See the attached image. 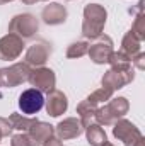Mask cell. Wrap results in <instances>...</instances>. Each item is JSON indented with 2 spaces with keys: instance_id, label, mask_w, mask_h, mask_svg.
Listing matches in <instances>:
<instances>
[{
  "instance_id": "obj_1",
  "label": "cell",
  "mask_w": 145,
  "mask_h": 146,
  "mask_svg": "<svg viewBox=\"0 0 145 146\" xmlns=\"http://www.w3.org/2000/svg\"><path fill=\"white\" fill-rule=\"evenodd\" d=\"M108 21V10L101 3H87L84 7L82 36L85 39H96L103 34Z\"/></svg>"
},
{
  "instance_id": "obj_2",
  "label": "cell",
  "mask_w": 145,
  "mask_h": 146,
  "mask_svg": "<svg viewBox=\"0 0 145 146\" xmlns=\"http://www.w3.org/2000/svg\"><path fill=\"white\" fill-rule=\"evenodd\" d=\"M113 94H114V92H111L109 88L101 87V88L94 90L91 95H87V97L77 106V114H79V119H80V122H82L84 127L89 126L91 122H96V121H94L96 110L99 109L103 104H106L109 99H113Z\"/></svg>"
},
{
  "instance_id": "obj_3",
  "label": "cell",
  "mask_w": 145,
  "mask_h": 146,
  "mask_svg": "<svg viewBox=\"0 0 145 146\" xmlns=\"http://www.w3.org/2000/svg\"><path fill=\"white\" fill-rule=\"evenodd\" d=\"M130 110V102L126 97L109 99V102L103 104L94 114V121L101 126H113L118 119L125 117Z\"/></svg>"
},
{
  "instance_id": "obj_4",
  "label": "cell",
  "mask_w": 145,
  "mask_h": 146,
  "mask_svg": "<svg viewBox=\"0 0 145 146\" xmlns=\"http://www.w3.org/2000/svg\"><path fill=\"white\" fill-rule=\"evenodd\" d=\"M113 136L119 141H123L125 146H145L144 134L140 129L128 119H118L113 124Z\"/></svg>"
},
{
  "instance_id": "obj_5",
  "label": "cell",
  "mask_w": 145,
  "mask_h": 146,
  "mask_svg": "<svg viewBox=\"0 0 145 146\" xmlns=\"http://www.w3.org/2000/svg\"><path fill=\"white\" fill-rule=\"evenodd\" d=\"M31 66L28 63H14L7 68H0V87L14 88L29 80Z\"/></svg>"
},
{
  "instance_id": "obj_6",
  "label": "cell",
  "mask_w": 145,
  "mask_h": 146,
  "mask_svg": "<svg viewBox=\"0 0 145 146\" xmlns=\"http://www.w3.org/2000/svg\"><path fill=\"white\" fill-rule=\"evenodd\" d=\"M39 29V22L33 14H17L9 22V33L22 39H31Z\"/></svg>"
},
{
  "instance_id": "obj_7",
  "label": "cell",
  "mask_w": 145,
  "mask_h": 146,
  "mask_svg": "<svg viewBox=\"0 0 145 146\" xmlns=\"http://www.w3.org/2000/svg\"><path fill=\"white\" fill-rule=\"evenodd\" d=\"M113 39L109 36H101L92 39V42H89V49H87V54L91 58V61H94L96 65H104L108 63L109 56L113 53Z\"/></svg>"
},
{
  "instance_id": "obj_8",
  "label": "cell",
  "mask_w": 145,
  "mask_h": 146,
  "mask_svg": "<svg viewBox=\"0 0 145 146\" xmlns=\"http://www.w3.org/2000/svg\"><path fill=\"white\" fill-rule=\"evenodd\" d=\"M28 82L33 85V88H38L39 92H44V94H50L51 90H55L56 75L51 68L38 66L34 70H31V75H29Z\"/></svg>"
},
{
  "instance_id": "obj_9",
  "label": "cell",
  "mask_w": 145,
  "mask_h": 146,
  "mask_svg": "<svg viewBox=\"0 0 145 146\" xmlns=\"http://www.w3.org/2000/svg\"><path fill=\"white\" fill-rule=\"evenodd\" d=\"M135 80V70H111L103 75L101 78V85L104 88H109L111 92H116L119 88H123L125 85L132 83Z\"/></svg>"
},
{
  "instance_id": "obj_10",
  "label": "cell",
  "mask_w": 145,
  "mask_h": 146,
  "mask_svg": "<svg viewBox=\"0 0 145 146\" xmlns=\"http://www.w3.org/2000/svg\"><path fill=\"white\" fill-rule=\"evenodd\" d=\"M24 39L15 34H5L3 37H0V60L2 61H12L17 60L22 51H24Z\"/></svg>"
},
{
  "instance_id": "obj_11",
  "label": "cell",
  "mask_w": 145,
  "mask_h": 146,
  "mask_svg": "<svg viewBox=\"0 0 145 146\" xmlns=\"http://www.w3.org/2000/svg\"><path fill=\"white\" fill-rule=\"evenodd\" d=\"M19 109L22 110V114L26 115H33L38 114L39 110L44 107V97L43 92H39L38 88H28L19 95Z\"/></svg>"
},
{
  "instance_id": "obj_12",
  "label": "cell",
  "mask_w": 145,
  "mask_h": 146,
  "mask_svg": "<svg viewBox=\"0 0 145 146\" xmlns=\"http://www.w3.org/2000/svg\"><path fill=\"white\" fill-rule=\"evenodd\" d=\"M51 44L46 42V41H36L33 42L28 51H26V56H24V63H28L29 66H44V63L48 61V58L51 56Z\"/></svg>"
},
{
  "instance_id": "obj_13",
  "label": "cell",
  "mask_w": 145,
  "mask_h": 146,
  "mask_svg": "<svg viewBox=\"0 0 145 146\" xmlns=\"http://www.w3.org/2000/svg\"><path fill=\"white\" fill-rule=\"evenodd\" d=\"M84 133V126L79 117H67L55 126V134L58 139H75Z\"/></svg>"
},
{
  "instance_id": "obj_14",
  "label": "cell",
  "mask_w": 145,
  "mask_h": 146,
  "mask_svg": "<svg viewBox=\"0 0 145 146\" xmlns=\"http://www.w3.org/2000/svg\"><path fill=\"white\" fill-rule=\"evenodd\" d=\"M44 107L46 112L51 115V117H60L62 114H65L68 109V99L67 95L62 92V90H51L44 100Z\"/></svg>"
},
{
  "instance_id": "obj_15",
  "label": "cell",
  "mask_w": 145,
  "mask_h": 146,
  "mask_svg": "<svg viewBox=\"0 0 145 146\" xmlns=\"http://www.w3.org/2000/svg\"><path fill=\"white\" fill-rule=\"evenodd\" d=\"M68 17V12L67 9L62 5V3H56V2H51L48 3L43 10H41V19L44 24L48 26H60L67 21Z\"/></svg>"
},
{
  "instance_id": "obj_16",
  "label": "cell",
  "mask_w": 145,
  "mask_h": 146,
  "mask_svg": "<svg viewBox=\"0 0 145 146\" xmlns=\"http://www.w3.org/2000/svg\"><path fill=\"white\" fill-rule=\"evenodd\" d=\"M26 133L33 139L34 146H43L50 138L55 136V126H51L48 122H43V121H36Z\"/></svg>"
},
{
  "instance_id": "obj_17",
  "label": "cell",
  "mask_w": 145,
  "mask_h": 146,
  "mask_svg": "<svg viewBox=\"0 0 145 146\" xmlns=\"http://www.w3.org/2000/svg\"><path fill=\"white\" fill-rule=\"evenodd\" d=\"M84 131H85L87 143L91 146H103L108 141V136H106L104 129H103L101 124H97V122H91L89 126L84 127Z\"/></svg>"
},
{
  "instance_id": "obj_18",
  "label": "cell",
  "mask_w": 145,
  "mask_h": 146,
  "mask_svg": "<svg viewBox=\"0 0 145 146\" xmlns=\"http://www.w3.org/2000/svg\"><path fill=\"white\" fill-rule=\"evenodd\" d=\"M121 51H123L126 56L133 58L135 54L142 53V41L135 36L132 31H128V33L125 34V37H123V41H121Z\"/></svg>"
},
{
  "instance_id": "obj_19",
  "label": "cell",
  "mask_w": 145,
  "mask_h": 146,
  "mask_svg": "<svg viewBox=\"0 0 145 146\" xmlns=\"http://www.w3.org/2000/svg\"><path fill=\"white\" fill-rule=\"evenodd\" d=\"M111 70H132L133 65H132V58L126 56L123 51H113L111 56L108 60Z\"/></svg>"
},
{
  "instance_id": "obj_20",
  "label": "cell",
  "mask_w": 145,
  "mask_h": 146,
  "mask_svg": "<svg viewBox=\"0 0 145 146\" xmlns=\"http://www.w3.org/2000/svg\"><path fill=\"white\" fill-rule=\"evenodd\" d=\"M9 121H10V124H12V129L21 131V133H26L38 119L29 117V115H26V114H10Z\"/></svg>"
},
{
  "instance_id": "obj_21",
  "label": "cell",
  "mask_w": 145,
  "mask_h": 146,
  "mask_svg": "<svg viewBox=\"0 0 145 146\" xmlns=\"http://www.w3.org/2000/svg\"><path fill=\"white\" fill-rule=\"evenodd\" d=\"M89 49V42L87 41H73L72 44L67 48V58H82L84 54H87Z\"/></svg>"
},
{
  "instance_id": "obj_22",
  "label": "cell",
  "mask_w": 145,
  "mask_h": 146,
  "mask_svg": "<svg viewBox=\"0 0 145 146\" xmlns=\"http://www.w3.org/2000/svg\"><path fill=\"white\" fill-rule=\"evenodd\" d=\"M130 31L138 37L140 41H144L145 39V19H144V10H142V7L138 9V14H137L135 22H133V26H132Z\"/></svg>"
},
{
  "instance_id": "obj_23",
  "label": "cell",
  "mask_w": 145,
  "mask_h": 146,
  "mask_svg": "<svg viewBox=\"0 0 145 146\" xmlns=\"http://www.w3.org/2000/svg\"><path fill=\"white\" fill-rule=\"evenodd\" d=\"M10 146H34V143H33V139L29 138L28 133H19V134L12 136Z\"/></svg>"
},
{
  "instance_id": "obj_24",
  "label": "cell",
  "mask_w": 145,
  "mask_h": 146,
  "mask_svg": "<svg viewBox=\"0 0 145 146\" xmlns=\"http://www.w3.org/2000/svg\"><path fill=\"white\" fill-rule=\"evenodd\" d=\"M12 124H10V121L9 119H5V117H0V141H2V138H5V136H10L12 134Z\"/></svg>"
},
{
  "instance_id": "obj_25",
  "label": "cell",
  "mask_w": 145,
  "mask_h": 146,
  "mask_svg": "<svg viewBox=\"0 0 145 146\" xmlns=\"http://www.w3.org/2000/svg\"><path fill=\"white\" fill-rule=\"evenodd\" d=\"M144 60H145V54L144 53H138V54H135V56L132 58V65H133L135 68H138V70H144L145 68Z\"/></svg>"
},
{
  "instance_id": "obj_26",
  "label": "cell",
  "mask_w": 145,
  "mask_h": 146,
  "mask_svg": "<svg viewBox=\"0 0 145 146\" xmlns=\"http://www.w3.org/2000/svg\"><path fill=\"white\" fill-rule=\"evenodd\" d=\"M43 146H63V145H62V139H58V138H55V136H53V138H50V139H48Z\"/></svg>"
},
{
  "instance_id": "obj_27",
  "label": "cell",
  "mask_w": 145,
  "mask_h": 146,
  "mask_svg": "<svg viewBox=\"0 0 145 146\" xmlns=\"http://www.w3.org/2000/svg\"><path fill=\"white\" fill-rule=\"evenodd\" d=\"M22 3L26 5H33V3H38V2H50V0H21Z\"/></svg>"
},
{
  "instance_id": "obj_28",
  "label": "cell",
  "mask_w": 145,
  "mask_h": 146,
  "mask_svg": "<svg viewBox=\"0 0 145 146\" xmlns=\"http://www.w3.org/2000/svg\"><path fill=\"white\" fill-rule=\"evenodd\" d=\"M9 2H12V0H0V5H3V3H9Z\"/></svg>"
},
{
  "instance_id": "obj_29",
  "label": "cell",
  "mask_w": 145,
  "mask_h": 146,
  "mask_svg": "<svg viewBox=\"0 0 145 146\" xmlns=\"http://www.w3.org/2000/svg\"><path fill=\"white\" fill-rule=\"evenodd\" d=\"M103 146H114V145H113V143H109V141H106V143H104Z\"/></svg>"
},
{
  "instance_id": "obj_30",
  "label": "cell",
  "mask_w": 145,
  "mask_h": 146,
  "mask_svg": "<svg viewBox=\"0 0 145 146\" xmlns=\"http://www.w3.org/2000/svg\"><path fill=\"white\" fill-rule=\"evenodd\" d=\"M67 2H72V0H67Z\"/></svg>"
}]
</instances>
